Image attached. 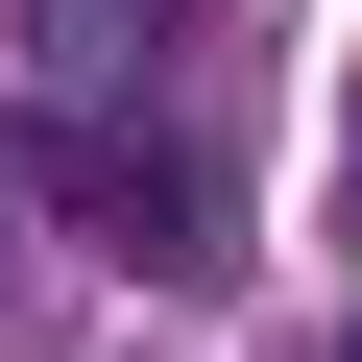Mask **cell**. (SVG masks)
Wrapping results in <instances>:
<instances>
[{"instance_id": "obj_3", "label": "cell", "mask_w": 362, "mask_h": 362, "mask_svg": "<svg viewBox=\"0 0 362 362\" xmlns=\"http://www.w3.org/2000/svg\"><path fill=\"white\" fill-rule=\"evenodd\" d=\"M145 25H169V0H145Z\"/></svg>"}, {"instance_id": "obj_2", "label": "cell", "mask_w": 362, "mask_h": 362, "mask_svg": "<svg viewBox=\"0 0 362 362\" xmlns=\"http://www.w3.org/2000/svg\"><path fill=\"white\" fill-rule=\"evenodd\" d=\"M290 362H362V314H338V338H290Z\"/></svg>"}, {"instance_id": "obj_1", "label": "cell", "mask_w": 362, "mask_h": 362, "mask_svg": "<svg viewBox=\"0 0 362 362\" xmlns=\"http://www.w3.org/2000/svg\"><path fill=\"white\" fill-rule=\"evenodd\" d=\"M25 169L73 194V242H121V266H218V169L169 145L145 97H49V121H25Z\"/></svg>"}]
</instances>
